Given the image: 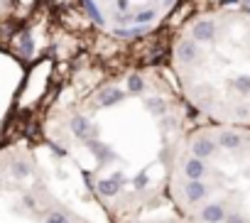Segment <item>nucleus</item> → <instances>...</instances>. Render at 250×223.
I'll list each match as a JSON object with an SVG mask.
<instances>
[{
    "instance_id": "f257e3e1",
    "label": "nucleus",
    "mask_w": 250,
    "mask_h": 223,
    "mask_svg": "<svg viewBox=\"0 0 250 223\" xmlns=\"http://www.w3.org/2000/svg\"><path fill=\"white\" fill-rule=\"evenodd\" d=\"M179 196H182L184 203L196 206V203H204L211 196V186L204 179H184L179 184Z\"/></svg>"
},
{
    "instance_id": "f03ea898",
    "label": "nucleus",
    "mask_w": 250,
    "mask_h": 223,
    "mask_svg": "<svg viewBox=\"0 0 250 223\" xmlns=\"http://www.w3.org/2000/svg\"><path fill=\"white\" fill-rule=\"evenodd\" d=\"M189 150H191V155L199 157V160H211V157L216 155V150H218L216 135H211V133H196V135L189 140Z\"/></svg>"
},
{
    "instance_id": "7ed1b4c3",
    "label": "nucleus",
    "mask_w": 250,
    "mask_h": 223,
    "mask_svg": "<svg viewBox=\"0 0 250 223\" xmlns=\"http://www.w3.org/2000/svg\"><path fill=\"white\" fill-rule=\"evenodd\" d=\"M226 213H228V208L223 201H204L201 208L196 211V218L201 223H223Z\"/></svg>"
},
{
    "instance_id": "20e7f679",
    "label": "nucleus",
    "mask_w": 250,
    "mask_h": 223,
    "mask_svg": "<svg viewBox=\"0 0 250 223\" xmlns=\"http://www.w3.org/2000/svg\"><path fill=\"white\" fill-rule=\"evenodd\" d=\"M216 145H218V150L235 152V150H240L245 145V135L238 133V130H233V128H221L216 133Z\"/></svg>"
},
{
    "instance_id": "39448f33",
    "label": "nucleus",
    "mask_w": 250,
    "mask_h": 223,
    "mask_svg": "<svg viewBox=\"0 0 250 223\" xmlns=\"http://www.w3.org/2000/svg\"><path fill=\"white\" fill-rule=\"evenodd\" d=\"M182 174L184 179H204L208 174V167H206V160H199L194 155L184 157L182 160Z\"/></svg>"
},
{
    "instance_id": "423d86ee",
    "label": "nucleus",
    "mask_w": 250,
    "mask_h": 223,
    "mask_svg": "<svg viewBox=\"0 0 250 223\" xmlns=\"http://www.w3.org/2000/svg\"><path fill=\"white\" fill-rule=\"evenodd\" d=\"M216 37V22L213 20H199L191 25V40L194 42H213Z\"/></svg>"
},
{
    "instance_id": "0eeeda50",
    "label": "nucleus",
    "mask_w": 250,
    "mask_h": 223,
    "mask_svg": "<svg viewBox=\"0 0 250 223\" xmlns=\"http://www.w3.org/2000/svg\"><path fill=\"white\" fill-rule=\"evenodd\" d=\"M199 54H201V52H199V42H194V40H184V42H179V47H177V59L184 61V64L196 61Z\"/></svg>"
},
{
    "instance_id": "6e6552de",
    "label": "nucleus",
    "mask_w": 250,
    "mask_h": 223,
    "mask_svg": "<svg viewBox=\"0 0 250 223\" xmlns=\"http://www.w3.org/2000/svg\"><path fill=\"white\" fill-rule=\"evenodd\" d=\"M71 130L83 140V138H88V135H91V123H88L86 118H74V121H71Z\"/></svg>"
},
{
    "instance_id": "1a4fd4ad",
    "label": "nucleus",
    "mask_w": 250,
    "mask_h": 223,
    "mask_svg": "<svg viewBox=\"0 0 250 223\" xmlns=\"http://www.w3.org/2000/svg\"><path fill=\"white\" fill-rule=\"evenodd\" d=\"M123 98V93L118 91V88H105L101 96H98V103L101 105H113V103H118Z\"/></svg>"
},
{
    "instance_id": "9d476101",
    "label": "nucleus",
    "mask_w": 250,
    "mask_h": 223,
    "mask_svg": "<svg viewBox=\"0 0 250 223\" xmlns=\"http://www.w3.org/2000/svg\"><path fill=\"white\" fill-rule=\"evenodd\" d=\"M223 223H250V218H248L240 208H233V211L226 213V221H223Z\"/></svg>"
},
{
    "instance_id": "9b49d317",
    "label": "nucleus",
    "mask_w": 250,
    "mask_h": 223,
    "mask_svg": "<svg viewBox=\"0 0 250 223\" xmlns=\"http://www.w3.org/2000/svg\"><path fill=\"white\" fill-rule=\"evenodd\" d=\"M155 18H157V13H155V10H143V13H138V15L133 18V22H135V25H140V27H145V25H147V22H152Z\"/></svg>"
},
{
    "instance_id": "f8f14e48",
    "label": "nucleus",
    "mask_w": 250,
    "mask_h": 223,
    "mask_svg": "<svg viewBox=\"0 0 250 223\" xmlns=\"http://www.w3.org/2000/svg\"><path fill=\"white\" fill-rule=\"evenodd\" d=\"M233 88H235L238 93L248 96V93H250V76H238V79L233 81Z\"/></svg>"
},
{
    "instance_id": "ddd939ff",
    "label": "nucleus",
    "mask_w": 250,
    "mask_h": 223,
    "mask_svg": "<svg viewBox=\"0 0 250 223\" xmlns=\"http://www.w3.org/2000/svg\"><path fill=\"white\" fill-rule=\"evenodd\" d=\"M81 5L86 8V13H88V15H91V18H93L96 22H103V15H101V13L96 10V5H93V0H81Z\"/></svg>"
},
{
    "instance_id": "4468645a",
    "label": "nucleus",
    "mask_w": 250,
    "mask_h": 223,
    "mask_svg": "<svg viewBox=\"0 0 250 223\" xmlns=\"http://www.w3.org/2000/svg\"><path fill=\"white\" fill-rule=\"evenodd\" d=\"M13 174L15 177H27L30 174V164L27 162H15L13 164Z\"/></svg>"
},
{
    "instance_id": "2eb2a0df",
    "label": "nucleus",
    "mask_w": 250,
    "mask_h": 223,
    "mask_svg": "<svg viewBox=\"0 0 250 223\" xmlns=\"http://www.w3.org/2000/svg\"><path fill=\"white\" fill-rule=\"evenodd\" d=\"M98 189H101L103 194H115V191H118V179H115V182H101Z\"/></svg>"
},
{
    "instance_id": "dca6fc26",
    "label": "nucleus",
    "mask_w": 250,
    "mask_h": 223,
    "mask_svg": "<svg viewBox=\"0 0 250 223\" xmlns=\"http://www.w3.org/2000/svg\"><path fill=\"white\" fill-rule=\"evenodd\" d=\"M143 86H145V83H143L140 76H130V88H133V91H143Z\"/></svg>"
},
{
    "instance_id": "f3484780",
    "label": "nucleus",
    "mask_w": 250,
    "mask_h": 223,
    "mask_svg": "<svg viewBox=\"0 0 250 223\" xmlns=\"http://www.w3.org/2000/svg\"><path fill=\"white\" fill-rule=\"evenodd\" d=\"M47 223H69V218H66V216H62V213H52Z\"/></svg>"
},
{
    "instance_id": "a211bd4d",
    "label": "nucleus",
    "mask_w": 250,
    "mask_h": 223,
    "mask_svg": "<svg viewBox=\"0 0 250 223\" xmlns=\"http://www.w3.org/2000/svg\"><path fill=\"white\" fill-rule=\"evenodd\" d=\"M22 47H25V54H30V52H32V42H30V37H25V40H22Z\"/></svg>"
},
{
    "instance_id": "6ab92c4d",
    "label": "nucleus",
    "mask_w": 250,
    "mask_h": 223,
    "mask_svg": "<svg viewBox=\"0 0 250 223\" xmlns=\"http://www.w3.org/2000/svg\"><path fill=\"white\" fill-rule=\"evenodd\" d=\"M135 184H138V186H145V184H147V177H145V174H140V177L135 179Z\"/></svg>"
},
{
    "instance_id": "aec40b11",
    "label": "nucleus",
    "mask_w": 250,
    "mask_h": 223,
    "mask_svg": "<svg viewBox=\"0 0 250 223\" xmlns=\"http://www.w3.org/2000/svg\"><path fill=\"white\" fill-rule=\"evenodd\" d=\"M120 3V10H128V0H118Z\"/></svg>"
},
{
    "instance_id": "412c9836",
    "label": "nucleus",
    "mask_w": 250,
    "mask_h": 223,
    "mask_svg": "<svg viewBox=\"0 0 250 223\" xmlns=\"http://www.w3.org/2000/svg\"><path fill=\"white\" fill-rule=\"evenodd\" d=\"M240 3H243V5H248V8H250V0H240Z\"/></svg>"
},
{
    "instance_id": "4be33fe9",
    "label": "nucleus",
    "mask_w": 250,
    "mask_h": 223,
    "mask_svg": "<svg viewBox=\"0 0 250 223\" xmlns=\"http://www.w3.org/2000/svg\"><path fill=\"white\" fill-rule=\"evenodd\" d=\"M167 3H172V0H167Z\"/></svg>"
}]
</instances>
